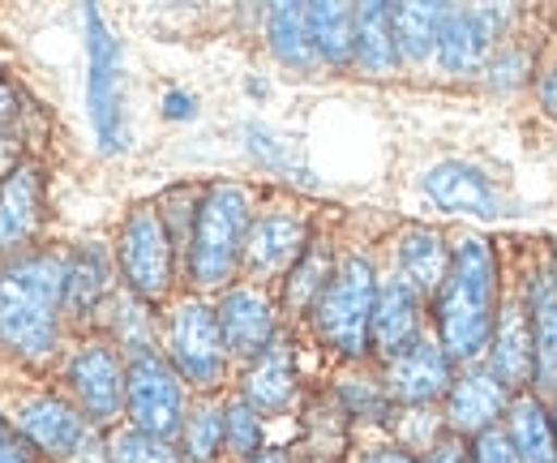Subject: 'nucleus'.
Listing matches in <instances>:
<instances>
[{"label":"nucleus","mask_w":557,"mask_h":463,"mask_svg":"<svg viewBox=\"0 0 557 463\" xmlns=\"http://www.w3.org/2000/svg\"><path fill=\"white\" fill-rule=\"evenodd\" d=\"M65 266L70 258L35 249L0 270V348L26 365L48 361L61 343Z\"/></svg>","instance_id":"f257e3e1"},{"label":"nucleus","mask_w":557,"mask_h":463,"mask_svg":"<svg viewBox=\"0 0 557 463\" xmlns=\"http://www.w3.org/2000/svg\"><path fill=\"white\" fill-rule=\"evenodd\" d=\"M497 254L485 236H463L437 292V343L450 361H481L497 331Z\"/></svg>","instance_id":"f03ea898"},{"label":"nucleus","mask_w":557,"mask_h":463,"mask_svg":"<svg viewBox=\"0 0 557 463\" xmlns=\"http://www.w3.org/2000/svg\"><path fill=\"white\" fill-rule=\"evenodd\" d=\"M253 228V202L240 185H210L189 232V279L202 292H227L245 263V241Z\"/></svg>","instance_id":"7ed1b4c3"},{"label":"nucleus","mask_w":557,"mask_h":463,"mask_svg":"<svg viewBox=\"0 0 557 463\" xmlns=\"http://www.w3.org/2000/svg\"><path fill=\"white\" fill-rule=\"evenodd\" d=\"M86 31V112L99 150L121 155L129 146V95H125V52L116 35L108 31L103 13L95 4L82 9Z\"/></svg>","instance_id":"20e7f679"},{"label":"nucleus","mask_w":557,"mask_h":463,"mask_svg":"<svg viewBox=\"0 0 557 463\" xmlns=\"http://www.w3.org/2000/svg\"><path fill=\"white\" fill-rule=\"evenodd\" d=\"M373 305H377V270L364 254H348L335 266L309 318L331 352H339L344 361H360L373 339Z\"/></svg>","instance_id":"39448f33"},{"label":"nucleus","mask_w":557,"mask_h":463,"mask_svg":"<svg viewBox=\"0 0 557 463\" xmlns=\"http://www.w3.org/2000/svg\"><path fill=\"white\" fill-rule=\"evenodd\" d=\"M168 361L181 374L185 387H194L198 395H214L227 382V365L232 352L219 331V314L202 296H189L172 309L168 322Z\"/></svg>","instance_id":"423d86ee"},{"label":"nucleus","mask_w":557,"mask_h":463,"mask_svg":"<svg viewBox=\"0 0 557 463\" xmlns=\"http://www.w3.org/2000/svg\"><path fill=\"white\" fill-rule=\"evenodd\" d=\"M116 263L125 292H134L146 305H159L172 292L176 275V241L159 206H134L121 236H116Z\"/></svg>","instance_id":"0eeeda50"},{"label":"nucleus","mask_w":557,"mask_h":463,"mask_svg":"<svg viewBox=\"0 0 557 463\" xmlns=\"http://www.w3.org/2000/svg\"><path fill=\"white\" fill-rule=\"evenodd\" d=\"M125 412H129V425L134 429L154 434V438H168V442L185 429L189 395H185V382H181V374L172 369L168 356H159V352L129 356Z\"/></svg>","instance_id":"6e6552de"},{"label":"nucleus","mask_w":557,"mask_h":463,"mask_svg":"<svg viewBox=\"0 0 557 463\" xmlns=\"http://www.w3.org/2000/svg\"><path fill=\"white\" fill-rule=\"evenodd\" d=\"M125 378L129 365L121 361L112 339H86L77 343V352L65 365V382H70L73 403L82 407V416L99 429L116 425V416L125 412Z\"/></svg>","instance_id":"1a4fd4ad"},{"label":"nucleus","mask_w":557,"mask_h":463,"mask_svg":"<svg viewBox=\"0 0 557 463\" xmlns=\"http://www.w3.org/2000/svg\"><path fill=\"white\" fill-rule=\"evenodd\" d=\"M13 429H17V438H22L30 451H39L44 460L73 463L86 451L95 425L82 416V407H77L73 399L35 395V399H26V403H17Z\"/></svg>","instance_id":"9d476101"},{"label":"nucleus","mask_w":557,"mask_h":463,"mask_svg":"<svg viewBox=\"0 0 557 463\" xmlns=\"http://www.w3.org/2000/svg\"><path fill=\"white\" fill-rule=\"evenodd\" d=\"M510 22L502 4H446L437 61L446 73H481L497 57V39Z\"/></svg>","instance_id":"9b49d317"},{"label":"nucleus","mask_w":557,"mask_h":463,"mask_svg":"<svg viewBox=\"0 0 557 463\" xmlns=\"http://www.w3.org/2000/svg\"><path fill=\"white\" fill-rule=\"evenodd\" d=\"M309 245H313V236H309V219L300 210H262V215H253L240 270L249 279H287V270L305 258Z\"/></svg>","instance_id":"f8f14e48"},{"label":"nucleus","mask_w":557,"mask_h":463,"mask_svg":"<svg viewBox=\"0 0 557 463\" xmlns=\"http://www.w3.org/2000/svg\"><path fill=\"white\" fill-rule=\"evenodd\" d=\"M455 361L433 334H420L412 348H404L395 361H386V395L408 407H429L433 399H446L455 387Z\"/></svg>","instance_id":"ddd939ff"},{"label":"nucleus","mask_w":557,"mask_h":463,"mask_svg":"<svg viewBox=\"0 0 557 463\" xmlns=\"http://www.w3.org/2000/svg\"><path fill=\"white\" fill-rule=\"evenodd\" d=\"M219 314V331H223V343L232 352V361H253L258 352H267L278 334V318L275 305L262 288L245 283V288H227L214 305Z\"/></svg>","instance_id":"4468645a"},{"label":"nucleus","mask_w":557,"mask_h":463,"mask_svg":"<svg viewBox=\"0 0 557 463\" xmlns=\"http://www.w3.org/2000/svg\"><path fill=\"white\" fill-rule=\"evenodd\" d=\"M44 223V168L22 163L0 181V258H22Z\"/></svg>","instance_id":"2eb2a0df"},{"label":"nucleus","mask_w":557,"mask_h":463,"mask_svg":"<svg viewBox=\"0 0 557 463\" xmlns=\"http://www.w3.org/2000/svg\"><path fill=\"white\" fill-rule=\"evenodd\" d=\"M510 407V391L488 374V369H468L455 378L446 395V425L455 438H476L497 425V416Z\"/></svg>","instance_id":"dca6fc26"},{"label":"nucleus","mask_w":557,"mask_h":463,"mask_svg":"<svg viewBox=\"0 0 557 463\" xmlns=\"http://www.w3.org/2000/svg\"><path fill=\"white\" fill-rule=\"evenodd\" d=\"M488 374L510 391L528 387L536 378V348H532V322H528V305L510 301L497 314V331L488 343Z\"/></svg>","instance_id":"f3484780"},{"label":"nucleus","mask_w":557,"mask_h":463,"mask_svg":"<svg viewBox=\"0 0 557 463\" xmlns=\"http://www.w3.org/2000/svg\"><path fill=\"white\" fill-rule=\"evenodd\" d=\"M240 399L253 412H283L296 399V348L278 331L267 352H258L240 374Z\"/></svg>","instance_id":"a211bd4d"},{"label":"nucleus","mask_w":557,"mask_h":463,"mask_svg":"<svg viewBox=\"0 0 557 463\" xmlns=\"http://www.w3.org/2000/svg\"><path fill=\"white\" fill-rule=\"evenodd\" d=\"M420 339V292L408 288L399 275L377 283V305H373V339L369 348H377L386 361H395L404 348H412Z\"/></svg>","instance_id":"6ab92c4d"},{"label":"nucleus","mask_w":557,"mask_h":463,"mask_svg":"<svg viewBox=\"0 0 557 463\" xmlns=\"http://www.w3.org/2000/svg\"><path fill=\"white\" fill-rule=\"evenodd\" d=\"M528 322H532V348H536V387L557 395V266H541L528 279L523 292Z\"/></svg>","instance_id":"aec40b11"},{"label":"nucleus","mask_w":557,"mask_h":463,"mask_svg":"<svg viewBox=\"0 0 557 463\" xmlns=\"http://www.w3.org/2000/svg\"><path fill=\"white\" fill-rule=\"evenodd\" d=\"M420 185H424V194L437 202L442 210H455V215H493L502 206V198H497V190H493V181H488L485 172L472 168V163H459V159L433 163Z\"/></svg>","instance_id":"412c9836"},{"label":"nucleus","mask_w":557,"mask_h":463,"mask_svg":"<svg viewBox=\"0 0 557 463\" xmlns=\"http://www.w3.org/2000/svg\"><path fill=\"white\" fill-rule=\"evenodd\" d=\"M450 254L442 232L433 228H404L399 241H395V275L417 288L420 301H437L442 283H446V270H450Z\"/></svg>","instance_id":"4be33fe9"},{"label":"nucleus","mask_w":557,"mask_h":463,"mask_svg":"<svg viewBox=\"0 0 557 463\" xmlns=\"http://www.w3.org/2000/svg\"><path fill=\"white\" fill-rule=\"evenodd\" d=\"M103 301H112V258L99 241H86L65 266V318L90 322Z\"/></svg>","instance_id":"5701e85b"},{"label":"nucleus","mask_w":557,"mask_h":463,"mask_svg":"<svg viewBox=\"0 0 557 463\" xmlns=\"http://www.w3.org/2000/svg\"><path fill=\"white\" fill-rule=\"evenodd\" d=\"M399 39H395V13L391 4L373 0V4H356V57L351 69L369 73V77H391L399 73Z\"/></svg>","instance_id":"b1692460"},{"label":"nucleus","mask_w":557,"mask_h":463,"mask_svg":"<svg viewBox=\"0 0 557 463\" xmlns=\"http://www.w3.org/2000/svg\"><path fill=\"white\" fill-rule=\"evenodd\" d=\"M506 434L519 463H557V421L541 395L510 399L506 407Z\"/></svg>","instance_id":"393cba45"},{"label":"nucleus","mask_w":557,"mask_h":463,"mask_svg":"<svg viewBox=\"0 0 557 463\" xmlns=\"http://www.w3.org/2000/svg\"><path fill=\"white\" fill-rule=\"evenodd\" d=\"M267 39L278 65L296 69V73H313L322 65L309 39V4H275L267 13Z\"/></svg>","instance_id":"a878e982"},{"label":"nucleus","mask_w":557,"mask_h":463,"mask_svg":"<svg viewBox=\"0 0 557 463\" xmlns=\"http://www.w3.org/2000/svg\"><path fill=\"white\" fill-rule=\"evenodd\" d=\"M309 39L318 61L351 69L356 57V4H309Z\"/></svg>","instance_id":"bb28decb"},{"label":"nucleus","mask_w":557,"mask_h":463,"mask_svg":"<svg viewBox=\"0 0 557 463\" xmlns=\"http://www.w3.org/2000/svg\"><path fill=\"white\" fill-rule=\"evenodd\" d=\"M391 13H395L399 57H404L408 65H424L429 57H437L446 4H391Z\"/></svg>","instance_id":"cd10ccee"},{"label":"nucleus","mask_w":557,"mask_h":463,"mask_svg":"<svg viewBox=\"0 0 557 463\" xmlns=\"http://www.w3.org/2000/svg\"><path fill=\"white\" fill-rule=\"evenodd\" d=\"M335 258L322 249V241H313L309 249H305V258L287 270V279H283V309L287 314H296V318H305V314H313V305H318V296L326 292V283H331V275H335Z\"/></svg>","instance_id":"c85d7f7f"},{"label":"nucleus","mask_w":557,"mask_h":463,"mask_svg":"<svg viewBox=\"0 0 557 463\" xmlns=\"http://www.w3.org/2000/svg\"><path fill=\"white\" fill-rule=\"evenodd\" d=\"M223 399L202 395V403H194V412L185 416L181 429V451L189 463H210L223 451Z\"/></svg>","instance_id":"c756f323"},{"label":"nucleus","mask_w":557,"mask_h":463,"mask_svg":"<svg viewBox=\"0 0 557 463\" xmlns=\"http://www.w3.org/2000/svg\"><path fill=\"white\" fill-rule=\"evenodd\" d=\"M103 455L108 463H189L185 451H176L168 438H154V434H141V429H112L108 442H103Z\"/></svg>","instance_id":"7c9ffc66"},{"label":"nucleus","mask_w":557,"mask_h":463,"mask_svg":"<svg viewBox=\"0 0 557 463\" xmlns=\"http://www.w3.org/2000/svg\"><path fill=\"white\" fill-rule=\"evenodd\" d=\"M150 305L138 301L134 292H121L116 296V318H112V334H116V348H125L129 356L141 352H154V327H150Z\"/></svg>","instance_id":"2f4dec72"},{"label":"nucleus","mask_w":557,"mask_h":463,"mask_svg":"<svg viewBox=\"0 0 557 463\" xmlns=\"http://www.w3.org/2000/svg\"><path fill=\"white\" fill-rule=\"evenodd\" d=\"M223 447L236 460H253L262 451V412H253L240 395L223 407Z\"/></svg>","instance_id":"473e14b6"},{"label":"nucleus","mask_w":557,"mask_h":463,"mask_svg":"<svg viewBox=\"0 0 557 463\" xmlns=\"http://www.w3.org/2000/svg\"><path fill=\"white\" fill-rule=\"evenodd\" d=\"M245 146H249V155H253L258 163H267L271 172H296V176H305L296 150H292L278 133L267 130V125H245Z\"/></svg>","instance_id":"72a5a7b5"},{"label":"nucleus","mask_w":557,"mask_h":463,"mask_svg":"<svg viewBox=\"0 0 557 463\" xmlns=\"http://www.w3.org/2000/svg\"><path fill=\"white\" fill-rule=\"evenodd\" d=\"M488 73H493V86H519L528 73H532V57L523 48H502L493 61H488Z\"/></svg>","instance_id":"f704fd0d"},{"label":"nucleus","mask_w":557,"mask_h":463,"mask_svg":"<svg viewBox=\"0 0 557 463\" xmlns=\"http://www.w3.org/2000/svg\"><path fill=\"white\" fill-rule=\"evenodd\" d=\"M472 463H519L515 460V447H510V434L502 425L476 434L472 438Z\"/></svg>","instance_id":"c9c22d12"},{"label":"nucleus","mask_w":557,"mask_h":463,"mask_svg":"<svg viewBox=\"0 0 557 463\" xmlns=\"http://www.w3.org/2000/svg\"><path fill=\"white\" fill-rule=\"evenodd\" d=\"M163 117H168V121H194V117H198V95H189V90H168V95H163Z\"/></svg>","instance_id":"e433bc0d"},{"label":"nucleus","mask_w":557,"mask_h":463,"mask_svg":"<svg viewBox=\"0 0 557 463\" xmlns=\"http://www.w3.org/2000/svg\"><path fill=\"white\" fill-rule=\"evenodd\" d=\"M0 463H30L26 442L17 438V429L9 421H0Z\"/></svg>","instance_id":"4c0bfd02"},{"label":"nucleus","mask_w":557,"mask_h":463,"mask_svg":"<svg viewBox=\"0 0 557 463\" xmlns=\"http://www.w3.org/2000/svg\"><path fill=\"white\" fill-rule=\"evenodd\" d=\"M420 463H468V451H463V442L450 434V438H437Z\"/></svg>","instance_id":"58836bf2"},{"label":"nucleus","mask_w":557,"mask_h":463,"mask_svg":"<svg viewBox=\"0 0 557 463\" xmlns=\"http://www.w3.org/2000/svg\"><path fill=\"white\" fill-rule=\"evenodd\" d=\"M13 130H17V95H13V86L0 77V137Z\"/></svg>","instance_id":"ea45409f"},{"label":"nucleus","mask_w":557,"mask_h":463,"mask_svg":"<svg viewBox=\"0 0 557 463\" xmlns=\"http://www.w3.org/2000/svg\"><path fill=\"white\" fill-rule=\"evenodd\" d=\"M360 463H420V460L408 451V447H399V442H395V447H369Z\"/></svg>","instance_id":"a19ab883"},{"label":"nucleus","mask_w":557,"mask_h":463,"mask_svg":"<svg viewBox=\"0 0 557 463\" xmlns=\"http://www.w3.org/2000/svg\"><path fill=\"white\" fill-rule=\"evenodd\" d=\"M536 95H541V108L557 121V65H549L536 82Z\"/></svg>","instance_id":"79ce46f5"},{"label":"nucleus","mask_w":557,"mask_h":463,"mask_svg":"<svg viewBox=\"0 0 557 463\" xmlns=\"http://www.w3.org/2000/svg\"><path fill=\"white\" fill-rule=\"evenodd\" d=\"M245 463H300L296 460V455H292V451H258V455H253V460H245Z\"/></svg>","instance_id":"37998d69"},{"label":"nucleus","mask_w":557,"mask_h":463,"mask_svg":"<svg viewBox=\"0 0 557 463\" xmlns=\"http://www.w3.org/2000/svg\"><path fill=\"white\" fill-rule=\"evenodd\" d=\"M554 266H557V241H554Z\"/></svg>","instance_id":"c03bdc74"},{"label":"nucleus","mask_w":557,"mask_h":463,"mask_svg":"<svg viewBox=\"0 0 557 463\" xmlns=\"http://www.w3.org/2000/svg\"><path fill=\"white\" fill-rule=\"evenodd\" d=\"M554 421H557V412H554Z\"/></svg>","instance_id":"a18cd8bd"}]
</instances>
